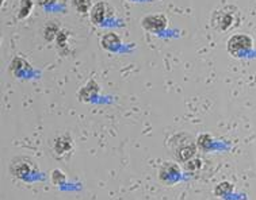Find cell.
Instances as JSON below:
<instances>
[{
	"mask_svg": "<svg viewBox=\"0 0 256 200\" xmlns=\"http://www.w3.org/2000/svg\"><path fill=\"white\" fill-rule=\"evenodd\" d=\"M240 22V14L237 8L233 6H224L221 8H217L216 11L211 14L210 24L211 27L217 31H228L234 26H237Z\"/></svg>",
	"mask_w": 256,
	"mask_h": 200,
	"instance_id": "cell-1",
	"label": "cell"
},
{
	"mask_svg": "<svg viewBox=\"0 0 256 200\" xmlns=\"http://www.w3.org/2000/svg\"><path fill=\"white\" fill-rule=\"evenodd\" d=\"M171 148L174 152V157L180 162H187L197 153V145L188 134L180 133L171 139Z\"/></svg>",
	"mask_w": 256,
	"mask_h": 200,
	"instance_id": "cell-2",
	"label": "cell"
},
{
	"mask_svg": "<svg viewBox=\"0 0 256 200\" xmlns=\"http://www.w3.org/2000/svg\"><path fill=\"white\" fill-rule=\"evenodd\" d=\"M227 49L230 56L241 57L252 49V38L247 34H234L227 42Z\"/></svg>",
	"mask_w": 256,
	"mask_h": 200,
	"instance_id": "cell-3",
	"label": "cell"
},
{
	"mask_svg": "<svg viewBox=\"0 0 256 200\" xmlns=\"http://www.w3.org/2000/svg\"><path fill=\"white\" fill-rule=\"evenodd\" d=\"M35 171V164L26 156L14 157L10 162V172L14 178H26Z\"/></svg>",
	"mask_w": 256,
	"mask_h": 200,
	"instance_id": "cell-4",
	"label": "cell"
},
{
	"mask_svg": "<svg viewBox=\"0 0 256 200\" xmlns=\"http://www.w3.org/2000/svg\"><path fill=\"white\" fill-rule=\"evenodd\" d=\"M168 19L164 14H149L147 17L142 18L141 27L151 33H160L167 27Z\"/></svg>",
	"mask_w": 256,
	"mask_h": 200,
	"instance_id": "cell-5",
	"label": "cell"
},
{
	"mask_svg": "<svg viewBox=\"0 0 256 200\" xmlns=\"http://www.w3.org/2000/svg\"><path fill=\"white\" fill-rule=\"evenodd\" d=\"M75 143L74 139L68 134H63L58 135L53 142V152L56 153L58 157H69L74 152Z\"/></svg>",
	"mask_w": 256,
	"mask_h": 200,
	"instance_id": "cell-6",
	"label": "cell"
},
{
	"mask_svg": "<svg viewBox=\"0 0 256 200\" xmlns=\"http://www.w3.org/2000/svg\"><path fill=\"white\" fill-rule=\"evenodd\" d=\"M106 14H107V6L104 1H98L95 6L92 7L90 11V19L94 24L101 26L103 21L106 19Z\"/></svg>",
	"mask_w": 256,
	"mask_h": 200,
	"instance_id": "cell-7",
	"label": "cell"
},
{
	"mask_svg": "<svg viewBox=\"0 0 256 200\" xmlns=\"http://www.w3.org/2000/svg\"><path fill=\"white\" fill-rule=\"evenodd\" d=\"M101 45H102L103 49H106L108 52H113L121 45L120 35L117 34V33H114V31H108L102 37Z\"/></svg>",
	"mask_w": 256,
	"mask_h": 200,
	"instance_id": "cell-8",
	"label": "cell"
},
{
	"mask_svg": "<svg viewBox=\"0 0 256 200\" xmlns=\"http://www.w3.org/2000/svg\"><path fill=\"white\" fill-rule=\"evenodd\" d=\"M180 173V169H179V166L177 164H174V162H164L163 166L160 168V178L161 180H167V178H172V176H178Z\"/></svg>",
	"mask_w": 256,
	"mask_h": 200,
	"instance_id": "cell-9",
	"label": "cell"
},
{
	"mask_svg": "<svg viewBox=\"0 0 256 200\" xmlns=\"http://www.w3.org/2000/svg\"><path fill=\"white\" fill-rule=\"evenodd\" d=\"M94 84H95V81L91 80V81H88V84H87V86L81 88V91L79 92L80 102H90V99H91L92 96H95V95H97L99 87H98V84H97V86L94 87V88H91Z\"/></svg>",
	"mask_w": 256,
	"mask_h": 200,
	"instance_id": "cell-10",
	"label": "cell"
},
{
	"mask_svg": "<svg viewBox=\"0 0 256 200\" xmlns=\"http://www.w3.org/2000/svg\"><path fill=\"white\" fill-rule=\"evenodd\" d=\"M58 34H60V27H58L57 23H46L45 29H44V35H45L46 41H53L56 37H58Z\"/></svg>",
	"mask_w": 256,
	"mask_h": 200,
	"instance_id": "cell-11",
	"label": "cell"
},
{
	"mask_svg": "<svg viewBox=\"0 0 256 200\" xmlns=\"http://www.w3.org/2000/svg\"><path fill=\"white\" fill-rule=\"evenodd\" d=\"M233 192V185L229 183V181H222V183L217 184L216 188H214V195L218 198H224L228 196Z\"/></svg>",
	"mask_w": 256,
	"mask_h": 200,
	"instance_id": "cell-12",
	"label": "cell"
},
{
	"mask_svg": "<svg viewBox=\"0 0 256 200\" xmlns=\"http://www.w3.org/2000/svg\"><path fill=\"white\" fill-rule=\"evenodd\" d=\"M33 10V1L31 0H21L19 3V10H18V18L25 19L30 15V12Z\"/></svg>",
	"mask_w": 256,
	"mask_h": 200,
	"instance_id": "cell-13",
	"label": "cell"
},
{
	"mask_svg": "<svg viewBox=\"0 0 256 200\" xmlns=\"http://www.w3.org/2000/svg\"><path fill=\"white\" fill-rule=\"evenodd\" d=\"M71 1H72L75 10L80 14H85L91 8V0H71Z\"/></svg>",
	"mask_w": 256,
	"mask_h": 200,
	"instance_id": "cell-14",
	"label": "cell"
},
{
	"mask_svg": "<svg viewBox=\"0 0 256 200\" xmlns=\"http://www.w3.org/2000/svg\"><path fill=\"white\" fill-rule=\"evenodd\" d=\"M211 142H213V139H211V135L210 134H201L197 139V146L199 149H202V150H209L211 146Z\"/></svg>",
	"mask_w": 256,
	"mask_h": 200,
	"instance_id": "cell-15",
	"label": "cell"
},
{
	"mask_svg": "<svg viewBox=\"0 0 256 200\" xmlns=\"http://www.w3.org/2000/svg\"><path fill=\"white\" fill-rule=\"evenodd\" d=\"M65 173L63 171H60V169H54V171H51V183L54 184V185H60V184L65 183Z\"/></svg>",
	"mask_w": 256,
	"mask_h": 200,
	"instance_id": "cell-16",
	"label": "cell"
},
{
	"mask_svg": "<svg viewBox=\"0 0 256 200\" xmlns=\"http://www.w3.org/2000/svg\"><path fill=\"white\" fill-rule=\"evenodd\" d=\"M201 168H202V161L199 158H191V160L186 162V169L188 172H197Z\"/></svg>",
	"mask_w": 256,
	"mask_h": 200,
	"instance_id": "cell-17",
	"label": "cell"
},
{
	"mask_svg": "<svg viewBox=\"0 0 256 200\" xmlns=\"http://www.w3.org/2000/svg\"><path fill=\"white\" fill-rule=\"evenodd\" d=\"M38 1V4H41V6H48V4H53L56 0H37Z\"/></svg>",
	"mask_w": 256,
	"mask_h": 200,
	"instance_id": "cell-18",
	"label": "cell"
}]
</instances>
